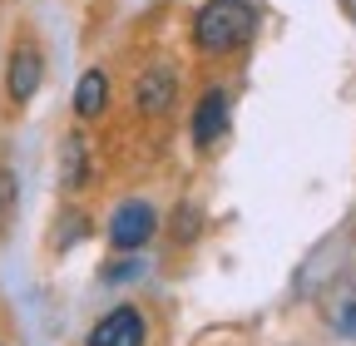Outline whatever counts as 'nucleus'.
I'll use <instances>...</instances> for the list:
<instances>
[{
  "label": "nucleus",
  "instance_id": "1",
  "mask_svg": "<svg viewBox=\"0 0 356 346\" xmlns=\"http://www.w3.org/2000/svg\"><path fill=\"white\" fill-rule=\"evenodd\" d=\"M252 25H257V10L248 0H203L188 35L203 60H228L252 40Z\"/></svg>",
  "mask_w": 356,
  "mask_h": 346
},
{
  "label": "nucleus",
  "instance_id": "2",
  "mask_svg": "<svg viewBox=\"0 0 356 346\" xmlns=\"http://www.w3.org/2000/svg\"><path fill=\"white\" fill-rule=\"evenodd\" d=\"M40 84H44V50H40V40L30 30H20L10 55H6V94H10L15 109H25L40 94Z\"/></svg>",
  "mask_w": 356,
  "mask_h": 346
},
{
  "label": "nucleus",
  "instance_id": "3",
  "mask_svg": "<svg viewBox=\"0 0 356 346\" xmlns=\"http://www.w3.org/2000/svg\"><path fill=\"white\" fill-rule=\"evenodd\" d=\"M154 233H159V213H154V203L129 198V203L114 208V218H109V242H114L119 252H144V247L154 242Z\"/></svg>",
  "mask_w": 356,
  "mask_h": 346
},
{
  "label": "nucleus",
  "instance_id": "4",
  "mask_svg": "<svg viewBox=\"0 0 356 346\" xmlns=\"http://www.w3.org/2000/svg\"><path fill=\"white\" fill-rule=\"evenodd\" d=\"M84 346H149V322L139 307H109L95 327H89V341Z\"/></svg>",
  "mask_w": 356,
  "mask_h": 346
},
{
  "label": "nucleus",
  "instance_id": "5",
  "mask_svg": "<svg viewBox=\"0 0 356 346\" xmlns=\"http://www.w3.org/2000/svg\"><path fill=\"white\" fill-rule=\"evenodd\" d=\"M178 99V74L168 65H149L139 74V84H134V109H139L144 119H163Z\"/></svg>",
  "mask_w": 356,
  "mask_h": 346
},
{
  "label": "nucleus",
  "instance_id": "6",
  "mask_svg": "<svg viewBox=\"0 0 356 346\" xmlns=\"http://www.w3.org/2000/svg\"><path fill=\"white\" fill-rule=\"evenodd\" d=\"M228 109H233V99H228V90H218V84L198 94V104H193V149L198 154L228 134Z\"/></svg>",
  "mask_w": 356,
  "mask_h": 346
},
{
  "label": "nucleus",
  "instance_id": "7",
  "mask_svg": "<svg viewBox=\"0 0 356 346\" xmlns=\"http://www.w3.org/2000/svg\"><path fill=\"white\" fill-rule=\"evenodd\" d=\"M109 109V74L104 69H84L74 79V119L89 124V119H99Z\"/></svg>",
  "mask_w": 356,
  "mask_h": 346
},
{
  "label": "nucleus",
  "instance_id": "8",
  "mask_svg": "<svg viewBox=\"0 0 356 346\" xmlns=\"http://www.w3.org/2000/svg\"><path fill=\"white\" fill-rule=\"evenodd\" d=\"M89 173H95L89 144H84V134H70V139L60 144V183H65V193H84Z\"/></svg>",
  "mask_w": 356,
  "mask_h": 346
},
{
  "label": "nucleus",
  "instance_id": "9",
  "mask_svg": "<svg viewBox=\"0 0 356 346\" xmlns=\"http://www.w3.org/2000/svg\"><path fill=\"white\" fill-rule=\"evenodd\" d=\"M95 228H89V213H79V208H65L60 213V223H55V252H70L79 238H89Z\"/></svg>",
  "mask_w": 356,
  "mask_h": 346
},
{
  "label": "nucleus",
  "instance_id": "10",
  "mask_svg": "<svg viewBox=\"0 0 356 346\" xmlns=\"http://www.w3.org/2000/svg\"><path fill=\"white\" fill-rule=\"evenodd\" d=\"M15 208H20V179H15V168H10V163H0V238L10 233Z\"/></svg>",
  "mask_w": 356,
  "mask_h": 346
},
{
  "label": "nucleus",
  "instance_id": "11",
  "mask_svg": "<svg viewBox=\"0 0 356 346\" xmlns=\"http://www.w3.org/2000/svg\"><path fill=\"white\" fill-rule=\"evenodd\" d=\"M139 272H144V267H139V257H134V252L124 257V263H114V267H104V277H109V282H119V277L129 282V277H139Z\"/></svg>",
  "mask_w": 356,
  "mask_h": 346
},
{
  "label": "nucleus",
  "instance_id": "12",
  "mask_svg": "<svg viewBox=\"0 0 356 346\" xmlns=\"http://www.w3.org/2000/svg\"><path fill=\"white\" fill-rule=\"evenodd\" d=\"M193 223H198V218H193V208H184V213H178V233H173V238H178V242H193V238H198Z\"/></svg>",
  "mask_w": 356,
  "mask_h": 346
},
{
  "label": "nucleus",
  "instance_id": "13",
  "mask_svg": "<svg viewBox=\"0 0 356 346\" xmlns=\"http://www.w3.org/2000/svg\"><path fill=\"white\" fill-rule=\"evenodd\" d=\"M337 327H341L346 336H356V297L346 302V317H337Z\"/></svg>",
  "mask_w": 356,
  "mask_h": 346
}]
</instances>
